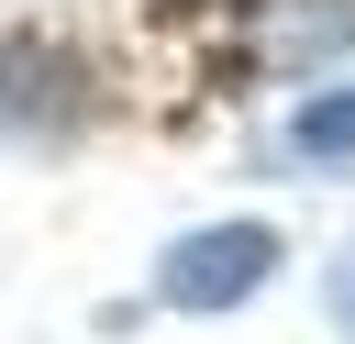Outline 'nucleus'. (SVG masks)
Returning a JSON list of instances; mask_svg holds the SVG:
<instances>
[{
	"mask_svg": "<svg viewBox=\"0 0 355 344\" xmlns=\"http://www.w3.org/2000/svg\"><path fill=\"white\" fill-rule=\"evenodd\" d=\"M288 155H311V166H355V89H322V100H300V122H288Z\"/></svg>",
	"mask_w": 355,
	"mask_h": 344,
	"instance_id": "7ed1b4c3",
	"label": "nucleus"
},
{
	"mask_svg": "<svg viewBox=\"0 0 355 344\" xmlns=\"http://www.w3.org/2000/svg\"><path fill=\"white\" fill-rule=\"evenodd\" d=\"M67 89H78V67H67L44 33H0V155L33 144V133H55V122L78 111Z\"/></svg>",
	"mask_w": 355,
	"mask_h": 344,
	"instance_id": "f03ea898",
	"label": "nucleus"
},
{
	"mask_svg": "<svg viewBox=\"0 0 355 344\" xmlns=\"http://www.w3.org/2000/svg\"><path fill=\"white\" fill-rule=\"evenodd\" d=\"M266 266H277V233H266V222H211V233H178V244H166L155 300H166V311H233V300L266 289Z\"/></svg>",
	"mask_w": 355,
	"mask_h": 344,
	"instance_id": "f257e3e1",
	"label": "nucleus"
},
{
	"mask_svg": "<svg viewBox=\"0 0 355 344\" xmlns=\"http://www.w3.org/2000/svg\"><path fill=\"white\" fill-rule=\"evenodd\" d=\"M333 322H344V344H355V255L333 266Z\"/></svg>",
	"mask_w": 355,
	"mask_h": 344,
	"instance_id": "20e7f679",
	"label": "nucleus"
}]
</instances>
